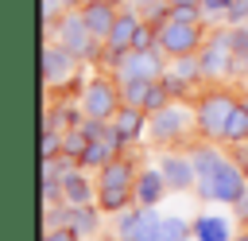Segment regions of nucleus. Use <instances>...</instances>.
Masks as SVG:
<instances>
[{
  "label": "nucleus",
  "mask_w": 248,
  "mask_h": 241,
  "mask_svg": "<svg viewBox=\"0 0 248 241\" xmlns=\"http://www.w3.org/2000/svg\"><path fill=\"white\" fill-rule=\"evenodd\" d=\"M136 175H140V167L124 152L112 155L97 171V206H101V214H120L136 202Z\"/></svg>",
  "instance_id": "1"
},
{
  "label": "nucleus",
  "mask_w": 248,
  "mask_h": 241,
  "mask_svg": "<svg viewBox=\"0 0 248 241\" xmlns=\"http://www.w3.org/2000/svg\"><path fill=\"white\" fill-rule=\"evenodd\" d=\"M202 43H205V19L198 16V8H170L167 23L159 27V47L167 51V58L198 54Z\"/></svg>",
  "instance_id": "2"
},
{
  "label": "nucleus",
  "mask_w": 248,
  "mask_h": 241,
  "mask_svg": "<svg viewBox=\"0 0 248 241\" xmlns=\"http://www.w3.org/2000/svg\"><path fill=\"white\" fill-rule=\"evenodd\" d=\"M248 190V175L244 167L236 163V155H221V163L198 179V194L205 202H221V206H232L240 194Z\"/></svg>",
  "instance_id": "3"
},
{
  "label": "nucleus",
  "mask_w": 248,
  "mask_h": 241,
  "mask_svg": "<svg viewBox=\"0 0 248 241\" xmlns=\"http://www.w3.org/2000/svg\"><path fill=\"white\" fill-rule=\"evenodd\" d=\"M236 105H240V101H236L229 89H209V93L194 105V124H198V132H202L205 140H225V128H229Z\"/></svg>",
  "instance_id": "4"
},
{
  "label": "nucleus",
  "mask_w": 248,
  "mask_h": 241,
  "mask_svg": "<svg viewBox=\"0 0 248 241\" xmlns=\"http://www.w3.org/2000/svg\"><path fill=\"white\" fill-rule=\"evenodd\" d=\"M50 39H58L70 54H78L81 62L85 58H97L101 51H105V43L89 31V23H85V16H81V8H70L66 16H62V23L50 31Z\"/></svg>",
  "instance_id": "5"
},
{
  "label": "nucleus",
  "mask_w": 248,
  "mask_h": 241,
  "mask_svg": "<svg viewBox=\"0 0 248 241\" xmlns=\"http://www.w3.org/2000/svg\"><path fill=\"white\" fill-rule=\"evenodd\" d=\"M190 117H194V113H190L186 105H178V101H167L163 109L147 113V136H151V144L170 148V144L186 140V132H190Z\"/></svg>",
  "instance_id": "6"
},
{
  "label": "nucleus",
  "mask_w": 248,
  "mask_h": 241,
  "mask_svg": "<svg viewBox=\"0 0 248 241\" xmlns=\"http://www.w3.org/2000/svg\"><path fill=\"white\" fill-rule=\"evenodd\" d=\"M116 82H136V78H147V82H159L167 74V51L163 47H132L116 66Z\"/></svg>",
  "instance_id": "7"
},
{
  "label": "nucleus",
  "mask_w": 248,
  "mask_h": 241,
  "mask_svg": "<svg viewBox=\"0 0 248 241\" xmlns=\"http://www.w3.org/2000/svg\"><path fill=\"white\" fill-rule=\"evenodd\" d=\"M124 105V93H120V82L108 78V74H93L81 89V113L85 117H97V120H112V113Z\"/></svg>",
  "instance_id": "8"
},
{
  "label": "nucleus",
  "mask_w": 248,
  "mask_h": 241,
  "mask_svg": "<svg viewBox=\"0 0 248 241\" xmlns=\"http://www.w3.org/2000/svg\"><path fill=\"white\" fill-rule=\"evenodd\" d=\"M163 214L155 206H128L116 214V241H159Z\"/></svg>",
  "instance_id": "9"
},
{
  "label": "nucleus",
  "mask_w": 248,
  "mask_h": 241,
  "mask_svg": "<svg viewBox=\"0 0 248 241\" xmlns=\"http://www.w3.org/2000/svg\"><path fill=\"white\" fill-rule=\"evenodd\" d=\"M140 27H143V16L136 12V8H124L120 16H116V23H112V31L105 35V51H101V58L108 62V66H116L132 47H136V35H140Z\"/></svg>",
  "instance_id": "10"
},
{
  "label": "nucleus",
  "mask_w": 248,
  "mask_h": 241,
  "mask_svg": "<svg viewBox=\"0 0 248 241\" xmlns=\"http://www.w3.org/2000/svg\"><path fill=\"white\" fill-rule=\"evenodd\" d=\"M43 86L46 89H62V86H70L74 82V70H78V54H70L58 39H50L46 35V43H43Z\"/></svg>",
  "instance_id": "11"
},
{
  "label": "nucleus",
  "mask_w": 248,
  "mask_h": 241,
  "mask_svg": "<svg viewBox=\"0 0 248 241\" xmlns=\"http://www.w3.org/2000/svg\"><path fill=\"white\" fill-rule=\"evenodd\" d=\"M198 62H202V78H205V82L232 78V43H229V31L205 39L202 51H198Z\"/></svg>",
  "instance_id": "12"
},
{
  "label": "nucleus",
  "mask_w": 248,
  "mask_h": 241,
  "mask_svg": "<svg viewBox=\"0 0 248 241\" xmlns=\"http://www.w3.org/2000/svg\"><path fill=\"white\" fill-rule=\"evenodd\" d=\"M159 171L167 175L170 190H198V167L190 152H174V148H159Z\"/></svg>",
  "instance_id": "13"
},
{
  "label": "nucleus",
  "mask_w": 248,
  "mask_h": 241,
  "mask_svg": "<svg viewBox=\"0 0 248 241\" xmlns=\"http://www.w3.org/2000/svg\"><path fill=\"white\" fill-rule=\"evenodd\" d=\"M97 210H101V206H74V202H66L58 214H46L43 222H46V225H70L74 233H81V237H93V233H97V225H101Z\"/></svg>",
  "instance_id": "14"
},
{
  "label": "nucleus",
  "mask_w": 248,
  "mask_h": 241,
  "mask_svg": "<svg viewBox=\"0 0 248 241\" xmlns=\"http://www.w3.org/2000/svg\"><path fill=\"white\" fill-rule=\"evenodd\" d=\"M108 124H112L120 148H128V144H136V140L147 132V109H140V105H120Z\"/></svg>",
  "instance_id": "15"
},
{
  "label": "nucleus",
  "mask_w": 248,
  "mask_h": 241,
  "mask_svg": "<svg viewBox=\"0 0 248 241\" xmlns=\"http://www.w3.org/2000/svg\"><path fill=\"white\" fill-rule=\"evenodd\" d=\"M170 187H167V175L159 171V163L155 167H140V175H136V202L140 206H159V198Z\"/></svg>",
  "instance_id": "16"
},
{
  "label": "nucleus",
  "mask_w": 248,
  "mask_h": 241,
  "mask_svg": "<svg viewBox=\"0 0 248 241\" xmlns=\"http://www.w3.org/2000/svg\"><path fill=\"white\" fill-rule=\"evenodd\" d=\"M81 8V16H85V23H89V31L105 43V35L112 31V23H116V4L112 0H85V4H78Z\"/></svg>",
  "instance_id": "17"
},
{
  "label": "nucleus",
  "mask_w": 248,
  "mask_h": 241,
  "mask_svg": "<svg viewBox=\"0 0 248 241\" xmlns=\"http://www.w3.org/2000/svg\"><path fill=\"white\" fill-rule=\"evenodd\" d=\"M120 152H124V148H120V140H116V136H108V140H89L78 163H81L85 171H89V167H93V171H101V167H105L112 155H120Z\"/></svg>",
  "instance_id": "18"
},
{
  "label": "nucleus",
  "mask_w": 248,
  "mask_h": 241,
  "mask_svg": "<svg viewBox=\"0 0 248 241\" xmlns=\"http://www.w3.org/2000/svg\"><path fill=\"white\" fill-rule=\"evenodd\" d=\"M62 190H66V202H74V206H93V183L85 179V167H81V163L66 171Z\"/></svg>",
  "instance_id": "19"
},
{
  "label": "nucleus",
  "mask_w": 248,
  "mask_h": 241,
  "mask_svg": "<svg viewBox=\"0 0 248 241\" xmlns=\"http://www.w3.org/2000/svg\"><path fill=\"white\" fill-rule=\"evenodd\" d=\"M194 241H229V222L225 218H213V214L198 218L194 222Z\"/></svg>",
  "instance_id": "20"
},
{
  "label": "nucleus",
  "mask_w": 248,
  "mask_h": 241,
  "mask_svg": "<svg viewBox=\"0 0 248 241\" xmlns=\"http://www.w3.org/2000/svg\"><path fill=\"white\" fill-rule=\"evenodd\" d=\"M225 140H229V144H248V105H244V101L232 109V120H229V128H225Z\"/></svg>",
  "instance_id": "21"
},
{
  "label": "nucleus",
  "mask_w": 248,
  "mask_h": 241,
  "mask_svg": "<svg viewBox=\"0 0 248 241\" xmlns=\"http://www.w3.org/2000/svg\"><path fill=\"white\" fill-rule=\"evenodd\" d=\"M190 237H194V225L186 218H163L159 241H190Z\"/></svg>",
  "instance_id": "22"
},
{
  "label": "nucleus",
  "mask_w": 248,
  "mask_h": 241,
  "mask_svg": "<svg viewBox=\"0 0 248 241\" xmlns=\"http://www.w3.org/2000/svg\"><path fill=\"white\" fill-rule=\"evenodd\" d=\"M120 93H124V105H140V109H143V101H147V93H151V82H147V78L124 82V86H120Z\"/></svg>",
  "instance_id": "23"
},
{
  "label": "nucleus",
  "mask_w": 248,
  "mask_h": 241,
  "mask_svg": "<svg viewBox=\"0 0 248 241\" xmlns=\"http://www.w3.org/2000/svg\"><path fill=\"white\" fill-rule=\"evenodd\" d=\"M85 144H89V136H85V128H81V124H74V128H66V140H62V152H66L70 159H81V152H85Z\"/></svg>",
  "instance_id": "24"
},
{
  "label": "nucleus",
  "mask_w": 248,
  "mask_h": 241,
  "mask_svg": "<svg viewBox=\"0 0 248 241\" xmlns=\"http://www.w3.org/2000/svg\"><path fill=\"white\" fill-rule=\"evenodd\" d=\"M229 8H232V0H202L198 16H202L205 23H217V19H225V16H229Z\"/></svg>",
  "instance_id": "25"
},
{
  "label": "nucleus",
  "mask_w": 248,
  "mask_h": 241,
  "mask_svg": "<svg viewBox=\"0 0 248 241\" xmlns=\"http://www.w3.org/2000/svg\"><path fill=\"white\" fill-rule=\"evenodd\" d=\"M62 140H66V128H43V144H39L43 159L46 155H58L62 152Z\"/></svg>",
  "instance_id": "26"
},
{
  "label": "nucleus",
  "mask_w": 248,
  "mask_h": 241,
  "mask_svg": "<svg viewBox=\"0 0 248 241\" xmlns=\"http://www.w3.org/2000/svg\"><path fill=\"white\" fill-rule=\"evenodd\" d=\"M43 241H81V233H74L70 225H46L43 229Z\"/></svg>",
  "instance_id": "27"
},
{
  "label": "nucleus",
  "mask_w": 248,
  "mask_h": 241,
  "mask_svg": "<svg viewBox=\"0 0 248 241\" xmlns=\"http://www.w3.org/2000/svg\"><path fill=\"white\" fill-rule=\"evenodd\" d=\"M225 23H229V27L248 23V0H232V8H229V16H225Z\"/></svg>",
  "instance_id": "28"
},
{
  "label": "nucleus",
  "mask_w": 248,
  "mask_h": 241,
  "mask_svg": "<svg viewBox=\"0 0 248 241\" xmlns=\"http://www.w3.org/2000/svg\"><path fill=\"white\" fill-rule=\"evenodd\" d=\"M163 4H167V0H128V8H136L140 16H151V12L163 8Z\"/></svg>",
  "instance_id": "29"
},
{
  "label": "nucleus",
  "mask_w": 248,
  "mask_h": 241,
  "mask_svg": "<svg viewBox=\"0 0 248 241\" xmlns=\"http://www.w3.org/2000/svg\"><path fill=\"white\" fill-rule=\"evenodd\" d=\"M232 218H236V222H244V225H248V190H244V194H240V198H236V202H232Z\"/></svg>",
  "instance_id": "30"
},
{
  "label": "nucleus",
  "mask_w": 248,
  "mask_h": 241,
  "mask_svg": "<svg viewBox=\"0 0 248 241\" xmlns=\"http://www.w3.org/2000/svg\"><path fill=\"white\" fill-rule=\"evenodd\" d=\"M236 163H240L244 175H248V148H244V144H236Z\"/></svg>",
  "instance_id": "31"
},
{
  "label": "nucleus",
  "mask_w": 248,
  "mask_h": 241,
  "mask_svg": "<svg viewBox=\"0 0 248 241\" xmlns=\"http://www.w3.org/2000/svg\"><path fill=\"white\" fill-rule=\"evenodd\" d=\"M170 8H202V0H167Z\"/></svg>",
  "instance_id": "32"
},
{
  "label": "nucleus",
  "mask_w": 248,
  "mask_h": 241,
  "mask_svg": "<svg viewBox=\"0 0 248 241\" xmlns=\"http://www.w3.org/2000/svg\"><path fill=\"white\" fill-rule=\"evenodd\" d=\"M62 4H66V8H74V4H81V0H62Z\"/></svg>",
  "instance_id": "33"
},
{
  "label": "nucleus",
  "mask_w": 248,
  "mask_h": 241,
  "mask_svg": "<svg viewBox=\"0 0 248 241\" xmlns=\"http://www.w3.org/2000/svg\"><path fill=\"white\" fill-rule=\"evenodd\" d=\"M240 101H244V105H248V93H244V97H240Z\"/></svg>",
  "instance_id": "34"
},
{
  "label": "nucleus",
  "mask_w": 248,
  "mask_h": 241,
  "mask_svg": "<svg viewBox=\"0 0 248 241\" xmlns=\"http://www.w3.org/2000/svg\"><path fill=\"white\" fill-rule=\"evenodd\" d=\"M236 241H248V237H236Z\"/></svg>",
  "instance_id": "35"
},
{
  "label": "nucleus",
  "mask_w": 248,
  "mask_h": 241,
  "mask_svg": "<svg viewBox=\"0 0 248 241\" xmlns=\"http://www.w3.org/2000/svg\"><path fill=\"white\" fill-rule=\"evenodd\" d=\"M81 4H85V0H81Z\"/></svg>",
  "instance_id": "36"
}]
</instances>
